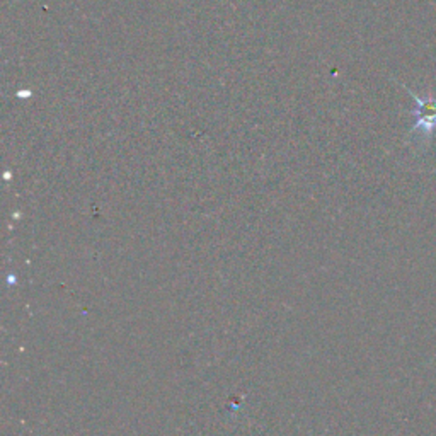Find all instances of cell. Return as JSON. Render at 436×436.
<instances>
[{"instance_id":"cell-1","label":"cell","mask_w":436,"mask_h":436,"mask_svg":"<svg viewBox=\"0 0 436 436\" xmlns=\"http://www.w3.org/2000/svg\"><path fill=\"white\" fill-rule=\"evenodd\" d=\"M407 91V94L414 99L416 110L412 111L414 114V125L411 128V135H414L416 131L423 135V138H430L431 133L436 130V99L428 98L424 99L419 94H416L414 91L404 86Z\"/></svg>"}]
</instances>
